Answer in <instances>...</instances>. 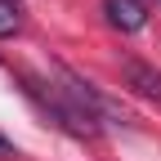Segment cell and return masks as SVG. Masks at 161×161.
Here are the masks:
<instances>
[{
  "label": "cell",
  "mask_w": 161,
  "mask_h": 161,
  "mask_svg": "<svg viewBox=\"0 0 161 161\" xmlns=\"http://www.w3.org/2000/svg\"><path fill=\"white\" fill-rule=\"evenodd\" d=\"M18 27H23V14H18V5H14V0H0V40L14 36Z\"/></svg>",
  "instance_id": "277c9868"
},
{
  "label": "cell",
  "mask_w": 161,
  "mask_h": 161,
  "mask_svg": "<svg viewBox=\"0 0 161 161\" xmlns=\"http://www.w3.org/2000/svg\"><path fill=\"white\" fill-rule=\"evenodd\" d=\"M9 157H18V148L9 143V139H5V134H0V161H9Z\"/></svg>",
  "instance_id": "5b68a950"
},
{
  "label": "cell",
  "mask_w": 161,
  "mask_h": 161,
  "mask_svg": "<svg viewBox=\"0 0 161 161\" xmlns=\"http://www.w3.org/2000/svg\"><path fill=\"white\" fill-rule=\"evenodd\" d=\"M23 90L40 103V112H49L67 134H76V139H94L98 130H103L94 116H85V108H80L63 85H58V76H54V72H49V76H23Z\"/></svg>",
  "instance_id": "6da1fadb"
},
{
  "label": "cell",
  "mask_w": 161,
  "mask_h": 161,
  "mask_svg": "<svg viewBox=\"0 0 161 161\" xmlns=\"http://www.w3.org/2000/svg\"><path fill=\"white\" fill-rule=\"evenodd\" d=\"M121 72H125V85H130L134 94H143V98H152V103H161V72H157V67L139 63V58H125Z\"/></svg>",
  "instance_id": "3957f363"
},
{
  "label": "cell",
  "mask_w": 161,
  "mask_h": 161,
  "mask_svg": "<svg viewBox=\"0 0 161 161\" xmlns=\"http://www.w3.org/2000/svg\"><path fill=\"white\" fill-rule=\"evenodd\" d=\"M103 14L116 31H143L148 27V5L143 0H103Z\"/></svg>",
  "instance_id": "7a4b0ae2"
}]
</instances>
